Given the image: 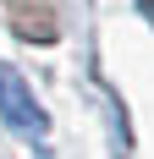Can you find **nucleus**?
I'll return each instance as SVG.
<instances>
[{"mask_svg": "<svg viewBox=\"0 0 154 159\" xmlns=\"http://www.w3.org/2000/svg\"><path fill=\"white\" fill-rule=\"evenodd\" d=\"M0 121L22 137H44V110H39V99L22 77H17L11 66L0 61Z\"/></svg>", "mask_w": 154, "mask_h": 159, "instance_id": "1", "label": "nucleus"}, {"mask_svg": "<svg viewBox=\"0 0 154 159\" xmlns=\"http://www.w3.org/2000/svg\"><path fill=\"white\" fill-rule=\"evenodd\" d=\"M0 11H6V22H11V33L28 39V44H55V39H61L55 0H0Z\"/></svg>", "mask_w": 154, "mask_h": 159, "instance_id": "2", "label": "nucleus"}]
</instances>
